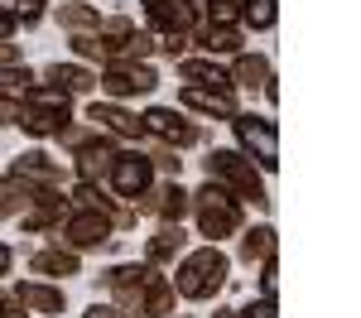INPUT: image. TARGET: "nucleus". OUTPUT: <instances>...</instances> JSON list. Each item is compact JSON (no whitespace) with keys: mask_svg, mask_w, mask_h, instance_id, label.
<instances>
[{"mask_svg":"<svg viewBox=\"0 0 361 318\" xmlns=\"http://www.w3.org/2000/svg\"><path fill=\"white\" fill-rule=\"evenodd\" d=\"M178 102L188 106V111H202V116H236V97L222 92V87H183L178 92Z\"/></svg>","mask_w":361,"mask_h":318,"instance_id":"ddd939ff","label":"nucleus"},{"mask_svg":"<svg viewBox=\"0 0 361 318\" xmlns=\"http://www.w3.org/2000/svg\"><path fill=\"white\" fill-rule=\"evenodd\" d=\"M20 126H25L29 135L49 140V135H58V130H68V116H63V111H49V106H29V102H25V116H20Z\"/></svg>","mask_w":361,"mask_h":318,"instance_id":"4be33fe9","label":"nucleus"},{"mask_svg":"<svg viewBox=\"0 0 361 318\" xmlns=\"http://www.w3.org/2000/svg\"><path fill=\"white\" fill-rule=\"evenodd\" d=\"M149 25L164 34H193L197 29V5L193 0H145Z\"/></svg>","mask_w":361,"mask_h":318,"instance_id":"1a4fd4ad","label":"nucleus"},{"mask_svg":"<svg viewBox=\"0 0 361 318\" xmlns=\"http://www.w3.org/2000/svg\"><path fill=\"white\" fill-rule=\"evenodd\" d=\"M145 280H149V265H116L111 275H106V285L116 289V309H126V314H140V294H145Z\"/></svg>","mask_w":361,"mask_h":318,"instance_id":"9b49d317","label":"nucleus"},{"mask_svg":"<svg viewBox=\"0 0 361 318\" xmlns=\"http://www.w3.org/2000/svg\"><path fill=\"white\" fill-rule=\"evenodd\" d=\"M207 178L222 183L226 193H236V198L265 202V183H260L255 164H250L241 149H212V154H207Z\"/></svg>","mask_w":361,"mask_h":318,"instance_id":"7ed1b4c3","label":"nucleus"},{"mask_svg":"<svg viewBox=\"0 0 361 318\" xmlns=\"http://www.w3.org/2000/svg\"><path fill=\"white\" fill-rule=\"evenodd\" d=\"M82 318H140V314H126V309H116V304H92Z\"/></svg>","mask_w":361,"mask_h":318,"instance_id":"4c0bfd02","label":"nucleus"},{"mask_svg":"<svg viewBox=\"0 0 361 318\" xmlns=\"http://www.w3.org/2000/svg\"><path fill=\"white\" fill-rule=\"evenodd\" d=\"M20 116H25V97H5L0 92V126H20Z\"/></svg>","mask_w":361,"mask_h":318,"instance_id":"473e14b6","label":"nucleus"},{"mask_svg":"<svg viewBox=\"0 0 361 318\" xmlns=\"http://www.w3.org/2000/svg\"><path fill=\"white\" fill-rule=\"evenodd\" d=\"M10 265H15V251H10V246L0 241V275H10Z\"/></svg>","mask_w":361,"mask_h":318,"instance_id":"79ce46f5","label":"nucleus"},{"mask_svg":"<svg viewBox=\"0 0 361 318\" xmlns=\"http://www.w3.org/2000/svg\"><path fill=\"white\" fill-rule=\"evenodd\" d=\"M270 82V58L260 54H241L231 68V87H265Z\"/></svg>","mask_w":361,"mask_h":318,"instance_id":"5701e85b","label":"nucleus"},{"mask_svg":"<svg viewBox=\"0 0 361 318\" xmlns=\"http://www.w3.org/2000/svg\"><path fill=\"white\" fill-rule=\"evenodd\" d=\"M111 212H102V207H73L68 217H63V227H58V246H68V251H92V246H106L111 241Z\"/></svg>","mask_w":361,"mask_h":318,"instance_id":"39448f33","label":"nucleus"},{"mask_svg":"<svg viewBox=\"0 0 361 318\" xmlns=\"http://www.w3.org/2000/svg\"><path fill=\"white\" fill-rule=\"evenodd\" d=\"M178 78L188 87H222V92H231V73L217 68V58H183L178 63Z\"/></svg>","mask_w":361,"mask_h":318,"instance_id":"2eb2a0df","label":"nucleus"},{"mask_svg":"<svg viewBox=\"0 0 361 318\" xmlns=\"http://www.w3.org/2000/svg\"><path fill=\"white\" fill-rule=\"evenodd\" d=\"M58 25L73 29V34H97L102 29V15L92 5H58Z\"/></svg>","mask_w":361,"mask_h":318,"instance_id":"b1692460","label":"nucleus"},{"mask_svg":"<svg viewBox=\"0 0 361 318\" xmlns=\"http://www.w3.org/2000/svg\"><path fill=\"white\" fill-rule=\"evenodd\" d=\"M44 82L58 87V92H68V97H78V92H92L97 78L87 73L82 63H54V68H44Z\"/></svg>","mask_w":361,"mask_h":318,"instance_id":"f3484780","label":"nucleus"},{"mask_svg":"<svg viewBox=\"0 0 361 318\" xmlns=\"http://www.w3.org/2000/svg\"><path fill=\"white\" fill-rule=\"evenodd\" d=\"M73 49H78V58H106V49H102L97 34H73Z\"/></svg>","mask_w":361,"mask_h":318,"instance_id":"72a5a7b5","label":"nucleus"},{"mask_svg":"<svg viewBox=\"0 0 361 318\" xmlns=\"http://www.w3.org/2000/svg\"><path fill=\"white\" fill-rule=\"evenodd\" d=\"M15 87H29V68H0V92H15Z\"/></svg>","mask_w":361,"mask_h":318,"instance_id":"f704fd0d","label":"nucleus"},{"mask_svg":"<svg viewBox=\"0 0 361 318\" xmlns=\"http://www.w3.org/2000/svg\"><path fill=\"white\" fill-rule=\"evenodd\" d=\"M202 49L217 58V54H236L241 49V29L236 25H212L207 34H202Z\"/></svg>","mask_w":361,"mask_h":318,"instance_id":"a878e982","label":"nucleus"},{"mask_svg":"<svg viewBox=\"0 0 361 318\" xmlns=\"http://www.w3.org/2000/svg\"><path fill=\"white\" fill-rule=\"evenodd\" d=\"M25 102H29V106H49V111H63V116H68V92H58V87H49V82L29 87Z\"/></svg>","mask_w":361,"mask_h":318,"instance_id":"c756f323","label":"nucleus"},{"mask_svg":"<svg viewBox=\"0 0 361 318\" xmlns=\"http://www.w3.org/2000/svg\"><path fill=\"white\" fill-rule=\"evenodd\" d=\"M231 130H236V145H241V154H246L250 164L279 169V130H275V121H260V116L236 111L231 116Z\"/></svg>","mask_w":361,"mask_h":318,"instance_id":"20e7f679","label":"nucleus"},{"mask_svg":"<svg viewBox=\"0 0 361 318\" xmlns=\"http://www.w3.org/2000/svg\"><path fill=\"white\" fill-rule=\"evenodd\" d=\"M0 318H29V314H25V304H20L15 294H5V299H0Z\"/></svg>","mask_w":361,"mask_h":318,"instance_id":"ea45409f","label":"nucleus"},{"mask_svg":"<svg viewBox=\"0 0 361 318\" xmlns=\"http://www.w3.org/2000/svg\"><path fill=\"white\" fill-rule=\"evenodd\" d=\"M260 294L275 304V294H279V260H275V256L260 260Z\"/></svg>","mask_w":361,"mask_h":318,"instance_id":"2f4dec72","label":"nucleus"},{"mask_svg":"<svg viewBox=\"0 0 361 318\" xmlns=\"http://www.w3.org/2000/svg\"><path fill=\"white\" fill-rule=\"evenodd\" d=\"M169 314H173V285H169L164 275L149 270L145 294H140V318H169Z\"/></svg>","mask_w":361,"mask_h":318,"instance_id":"a211bd4d","label":"nucleus"},{"mask_svg":"<svg viewBox=\"0 0 361 318\" xmlns=\"http://www.w3.org/2000/svg\"><path fill=\"white\" fill-rule=\"evenodd\" d=\"M106 178H111V188L121 198H140L154 183V164H149V154H116Z\"/></svg>","mask_w":361,"mask_h":318,"instance_id":"0eeeda50","label":"nucleus"},{"mask_svg":"<svg viewBox=\"0 0 361 318\" xmlns=\"http://www.w3.org/2000/svg\"><path fill=\"white\" fill-rule=\"evenodd\" d=\"M207 20L212 25H236L241 20V5L236 0H207Z\"/></svg>","mask_w":361,"mask_h":318,"instance_id":"7c9ffc66","label":"nucleus"},{"mask_svg":"<svg viewBox=\"0 0 361 318\" xmlns=\"http://www.w3.org/2000/svg\"><path fill=\"white\" fill-rule=\"evenodd\" d=\"M29 265H34V275L68 280V275H78V251H68V246H49V251H39V256L29 260Z\"/></svg>","mask_w":361,"mask_h":318,"instance_id":"412c9836","label":"nucleus"},{"mask_svg":"<svg viewBox=\"0 0 361 318\" xmlns=\"http://www.w3.org/2000/svg\"><path fill=\"white\" fill-rule=\"evenodd\" d=\"M275 256V227H250L241 236V260H265Z\"/></svg>","mask_w":361,"mask_h":318,"instance_id":"393cba45","label":"nucleus"},{"mask_svg":"<svg viewBox=\"0 0 361 318\" xmlns=\"http://www.w3.org/2000/svg\"><path fill=\"white\" fill-rule=\"evenodd\" d=\"M0 15H10L15 25H39L44 20V0H0Z\"/></svg>","mask_w":361,"mask_h":318,"instance_id":"c85d7f7f","label":"nucleus"},{"mask_svg":"<svg viewBox=\"0 0 361 318\" xmlns=\"http://www.w3.org/2000/svg\"><path fill=\"white\" fill-rule=\"evenodd\" d=\"M236 318H275V304H270V299H260V304H246V309H241Z\"/></svg>","mask_w":361,"mask_h":318,"instance_id":"58836bf2","label":"nucleus"},{"mask_svg":"<svg viewBox=\"0 0 361 318\" xmlns=\"http://www.w3.org/2000/svg\"><path fill=\"white\" fill-rule=\"evenodd\" d=\"M149 164H159L164 173H178V169H183V159H173V154H154Z\"/></svg>","mask_w":361,"mask_h":318,"instance_id":"a19ab883","label":"nucleus"},{"mask_svg":"<svg viewBox=\"0 0 361 318\" xmlns=\"http://www.w3.org/2000/svg\"><path fill=\"white\" fill-rule=\"evenodd\" d=\"M140 126H145L149 135H159L164 145H193L197 135H202L193 121H183V116L173 111V106H149V111L140 116Z\"/></svg>","mask_w":361,"mask_h":318,"instance_id":"6e6552de","label":"nucleus"},{"mask_svg":"<svg viewBox=\"0 0 361 318\" xmlns=\"http://www.w3.org/2000/svg\"><path fill=\"white\" fill-rule=\"evenodd\" d=\"M226 270H231V260L222 256L217 241H212V246H197V251H188V256L178 260L173 294H183V299H212V294L226 285Z\"/></svg>","mask_w":361,"mask_h":318,"instance_id":"f257e3e1","label":"nucleus"},{"mask_svg":"<svg viewBox=\"0 0 361 318\" xmlns=\"http://www.w3.org/2000/svg\"><path fill=\"white\" fill-rule=\"evenodd\" d=\"M87 121H97V130H106V135H130V140L145 130V126H140V116L126 111L121 102H92Z\"/></svg>","mask_w":361,"mask_h":318,"instance_id":"f8f14e48","label":"nucleus"},{"mask_svg":"<svg viewBox=\"0 0 361 318\" xmlns=\"http://www.w3.org/2000/svg\"><path fill=\"white\" fill-rule=\"evenodd\" d=\"M15 299L34 309V314H63V289L44 285V280H25V285L15 289Z\"/></svg>","mask_w":361,"mask_h":318,"instance_id":"6ab92c4d","label":"nucleus"},{"mask_svg":"<svg viewBox=\"0 0 361 318\" xmlns=\"http://www.w3.org/2000/svg\"><path fill=\"white\" fill-rule=\"evenodd\" d=\"M140 207L145 212H154V217H164V222H183V212H188V193L178 188V183H169V188H145L140 193Z\"/></svg>","mask_w":361,"mask_h":318,"instance_id":"4468645a","label":"nucleus"},{"mask_svg":"<svg viewBox=\"0 0 361 318\" xmlns=\"http://www.w3.org/2000/svg\"><path fill=\"white\" fill-rule=\"evenodd\" d=\"M15 29H20V25H15V20H10V15H0V39H10V34H15Z\"/></svg>","mask_w":361,"mask_h":318,"instance_id":"37998d69","label":"nucleus"},{"mask_svg":"<svg viewBox=\"0 0 361 318\" xmlns=\"http://www.w3.org/2000/svg\"><path fill=\"white\" fill-rule=\"evenodd\" d=\"M39 198V188L25 183L20 173H5L0 178V217H15V212H29V202Z\"/></svg>","mask_w":361,"mask_h":318,"instance_id":"aec40b11","label":"nucleus"},{"mask_svg":"<svg viewBox=\"0 0 361 318\" xmlns=\"http://www.w3.org/2000/svg\"><path fill=\"white\" fill-rule=\"evenodd\" d=\"M0 68H25V54H20L10 39H0Z\"/></svg>","mask_w":361,"mask_h":318,"instance_id":"e433bc0d","label":"nucleus"},{"mask_svg":"<svg viewBox=\"0 0 361 318\" xmlns=\"http://www.w3.org/2000/svg\"><path fill=\"white\" fill-rule=\"evenodd\" d=\"M154 49H164L169 58H183V54H188V34H164Z\"/></svg>","mask_w":361,"mask_h":318,"instance_id":"c9c22d12","label":"nucleus"},{"mask_svg":"<svg viewBox=\"0 0 361 318\" xmlns=\"http://www.w3.org/2000/svg\"><path fill=\"white\" fill-rule=\"evenodd\" d=\"M111 159H116V145L97 130L87 145H78L73 149V164H78V178L82 183H97V178H106V169H111Z\"/></svg>","mask_w":361,"mask_h":318,"instance_id":"9d476101","label":"nucleus"},{"mask_svg":"<svg viewBox=\"0 0 361 318\" xmlns=\"http://www.w3.org/2000/svg\"><path fill=\"white\" fill-rule=\"evenodd\" d=\"M236 5H241V20H246L250 29H270L275 25V0H236Z\"/></svg>","mask_w":361,"mask_h":318,"instance_id":"cd10ccee","label":"nucleus"},{"mask_svg":"<svg viewBox=\"0 0 361 318\" xmlns=\"http://www.w3.org/2000/svg\"><path fill=\"white\" fill-rule=\"evenodd\" d=\"M188 207L197 212V231L207 241H222V236H231V231L241 227V198L226 193L222 183H212V178L197 193H188Z\"/></svg>","mask_w":361,"mask_h":318,"instance_id":"f03ea898","label":"nucleus"},{"mask_svg":"<svg viewBox=\"0 0 361 318\" xmlns=\"http://www.w3.org/2000/svg\"><path fill=\"white\" fill-rule=\"evenodd\" d=\"M0 299H5V289H0Z\"/></svg>","mask_w":361,"mask_h":318,"instance_id":"c03bdc74","label":"nucleus"},{"mask_svg":"<svg viewBox=\"0 0 361 318\" xmlns=\"http://www.w3.org/2000/svg\"><path fill=\"white\" fill-rule=\"evenodd\" d=\"M178 251H183V231H178V227H164V231H154V236H149V265L173 260Z\"/></svg>","mask_w":361,"mask_h":318,"instance_id":"bb28decb","label":"nucleus"},{"mask_svg":"<svg viewBox=\"0 0 361 318\" xmlns=\"http://www.w3.org/2000/svg\"><path fill=\"white\" fill-rule=\"evenodd\" d=\"M10 173H20V178L34 183V188H58V183H63V169H58L49 154H39V149H34V154H20Z\"/></svg>","mask_w":361,"mask_h":318,"instance_id":"dca6fc26","label":"nucleus"},{"mask_svg":"<svg viewBox=\"0 0 361 318\" xmlns=\"http://www.w3.org/2000/svg\"><path fill=\"white\" fill-rule=\"evenodd\" d=\"M97 82H102V92H106L111 102H121V97H135V92H154L159 78H154L149 63H106V73H102Z\"/></svg>","mask_w":361,"mask_h":318,"instance_id":"423d86ee","label":"nucleus"}]
</instances>
